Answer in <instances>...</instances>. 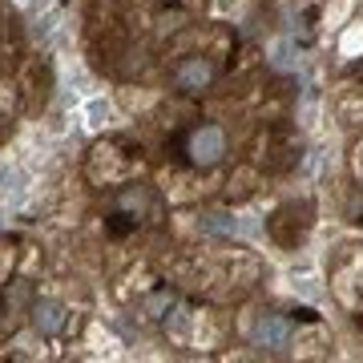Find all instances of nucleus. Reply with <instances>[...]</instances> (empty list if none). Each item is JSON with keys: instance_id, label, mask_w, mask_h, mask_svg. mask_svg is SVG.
Here are the masks:
<instances>
[{"instance_id": "f03ea898", "label": "nucleus", "mask_w": 363, "mask_h": 363, "mask_svg": "<svg viewBox=\"0 0 363 363\" xmlns=\"http://www.w3.org/2000/svg\"><path fill=\"white\" fill-rule=\"evenodd\" d=\"M210 77H214V65L202 61V57H198V61H186V65L178 69V85L182 89H202Z\"/></svg>"}, {"instance_id": "f257e3e1", "label": "nucleus", "mask_w": 363, "mask_h": 363, "mask_svg": "<svg viewBox=\"0 0 363 363\" xmlns=\"http://www.w3.org/2000/svg\"><path fill=\"white\" fill-rule=\"evenodd\" d=\"M218 154H222V133L218 130H198L194 138H190V157H194L198 166H214L218 162Z\"/></svg>"}, {"instance_id": "39448f33", "label": "nucleus", "mask_w": 363, "mask_h": 363, "mask_svg": "<svg viewBox=\"0 0 363 363\" xmlns=\"http://www.w3.org/2000/svg\"><path fill=\"white\" fill-rule=\"evenodd\" d=\"M133 222H125V214H109V234H125Z\"/></svg>"}, {"instance_id": "20e7f679", "label": "nucleus", "mask_w": 363, "mask_h": 363, "mask_svg": "<svg viewBox=\"0 0 363 363\" xmlns=\"http://www.w3.org/2000/svg\"><path fill=\"white\" fill-rule=\"evenodd\" d=\"M259 339L267 343V347H279V343L286 339V327L279 323V319H262V323H259Z\"/></svg>"}, {"instance_id": "7ed1b4c3", "label": "nucleus", "mask_w": 363, "mask_h": 363, "mask_svg": "<svg viewBox=\"0 0 363 363\" xmlns=\"http://www.w3.org/2000/svg\"><path fill=\"white\" fill-rule=\"evenodd\" d=\"M33 323H37V331H45V335H57L61 323H65V315H61L57 303H37V307H33Z\"/></svg>"}]
</instances>
